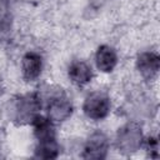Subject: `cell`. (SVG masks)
<instances>
[{
	"label": "cell",
	"mask_w": 160,
	"mask_h": 160,
	"mask_svg": "<svg viewBox=\"0 0 160 160\" xmlns=\"http://www.w3.org/2000/svg\"><path fill=\"white\" fill-rule=\"evenodd\" d=\"M111 109L110 98L102 91H92L88 94L84 100L82 110L84 114L91 120H102L105 119Z\"/></svg>",
	"instance_id": "6da1fadb"
},
{
	"label": "cell",
	"mask_w": 160,
	"mask_h": 160,
	"mask_svg": "<svg viewBox=\"0 0 160 160\" xmlns=\"http://www.w3.org/2000/svg\"><path fill=\"white\" fill-rule=\"evenodd\" d=\"M46 111L51 121H64L71 115L72 105L64 91H51L46 98Z\"/></svg>",
	"instance_id": "7a4b0ae2"
},
{
	"label": "cell",
	"mask_w": 160,
	"mask_h": 160,
	"mask_svg": "<svg viewBox=\"0 0 160 160\" xmlns=\"http://www.w3.org/2000/svg\"><path fill=\"white\" fill-rule=\"evenodd\" d=\"M42 56L36 51H29L22 56L21 60V71L22 76L28 81L36 80L42 71Z\"/></svg>",
	"instance_id": "3957f363"
},
{
	"label": "cell",
	"mask_w": 160,
	"mask_h": 160,
	"mask_svg": "<svg viewBox=\"0 0 160 160\" xmlns=\"http://www.w3.org/2000/svg\"><path fill=\"white\" fill-rule=\"evenodd\" d=\"M68 76L70 81L78 86L89 84L94 76L91 66L84 60H74L68 68Z\"/></svg>",
	"instance_id": "277c9868"
},
{
	"label": "cell",
	"mask_w": 160,
	"mask_h": 160,
	"mask_svg": "<svg viewBox=\"0 0 160 160\" xmlns=\"http://www.w3.org/2000/svg\"><path fill=\"white\" fill-rule=\"evenodd\" d=\"M108 149H109V141H108V138L105 136V134L102 132H94L85 148H84V158H90V159H102L106 156V152H108Z\"/></svg>",
	"instance_id": "5b68a950"
},
{
	"label": "cell",
	"mask_w": 160,
	"mask_h": 160,
	"mask_svg": "<svg viewBox=\"0 0 160 160\" xmlns=\"http://www.w3.org/2000/svg\"><path fill=\"white\" fill-rule=\"evenodd\" d=\"M95 62L100 71L110 72L118 64V54L114 48L109 45H101L98 48L95 54Z\"/></svg>",
	"instance_id": "8992f818"
},
{
	"label": "cell",
	"mask_w": 160,
	"mask_h": 160,
	"mask_svg": "<svg viewBox=\"0 0 160 160\" xmlns=\"http://www.w3.org/2000/svg\"><path fill=\"white\" fill-rule=\"evenodd\" d=\"M136 66L140 71V74L148 79L151 80L159 71V56L155 52H142L139 55Z\"/></svg>",
	"instance_id": "52a82bcc"
},
{
	"label": "cell",
	"mask_w": 160,
	"mask_h": 160,
	"mask_svg": "<svg viewBox=\"0 0 160 160\" xmlns=\"http://www.w3.org/2000/svg\"><path fill=\"white\" fill-rule=\"evenodd\" d=\"M35 151L38 158H44V159L56 158L59 152V145H58L56 138L38 140V146Z\"/></svg>",
	"instance_id": "ba28073f"
}]
</instances>
